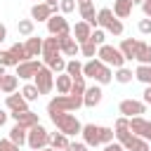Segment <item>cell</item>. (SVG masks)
<instances>
[{
  "label": "cell",
  "mask_w": 151,
  "mask_h": 151,
  "mask_svg": "<svg viewBox=\"0 0 151 151\" xmlns=\"http://www.w3.org/2000/svg\"><path fill=\"white\" fill-rule=\"evenodd\" d=\"M38 2H40V0H35V5H38Z\"/></svg>",
  "instance_id": "cell-56"
},
{
  "label": "cell",
  "mask_w": 151,
  "mask_h": 151,
  "mask_svg": "<svg viewBox=\"0 0 151 151\" xmlns=\"http://www.w3.org/2000/svg\"><path fill=\"white\" fill-rule=\"evenodd\" d=\"M120 52H123V57H125V61L130 59H134V54H137V40H132V38H125L123 42H120V47H118Z\"/></svg>",
  "instance_id": "cell-29"
},
{
  "label": "cell",
  "mask_w": 151,
  "mask_h": 151,
  "mask_svg": "<svg viewBox=\"0 0 151 151\" xmlns=\"http://www.w3.org/2000/svg\"><path fill=\"white\" fill-rule=\"evenodd\" d=\"M66 151H87V144H83V142H71Z\"/></svg>",
  "instance_id": "cell-45"
},
{
  "label": "cell",
  "mask_w": 151,
  "mask_h": 151,
  "mask_svg": "<svg viewBox=\"0 0 151 151\" xmlns=\"http://www.w3.org/2000/svg\"><path fill=\"white\" fill-rule=\"evenodd\" d=\"M12 118L19 125H24L26 130H31V127L38 125V113H33V111H17V113H12Z\"/></svg>",
  "instance_id": "cell-17"
},
{
  "label": "cell",
  "mask_w": 151,
  "mask_h": 151,
  "mask_svg": "<svg viewBox=\"0 0 151 151\" xmlns=\"http://www.w3.org/2000/svg\"><path fill=\"white\" fill-rule=\"evenodd\" d=\"M83 106V97H76V94H57L54 99H50L47 104V113H71L76 109Z\"/></svg>",
  "instance_id": "cell-1"
},
{
  "label": "cell",
  "mask_w": 151,
  "mask_h": 151,
  "mask_svg": "<svg viewBox=\"0 0 151 151\" xmlns=\"http://www.w3.org/2000/svg\"><path fill=\"white\" fill-rule=\"evenodd\" d=\"M71 94H76V97H83V94H85V76H80V78H73Z\"/></svg>",
  "instance_id": "cell-37"
},
{
  "label": "cell",
  "mask_w": 151,
  "mask_h": 151,
  "mask_svg": "<svg viewBox=\"0 0 151 151\" xmlns=\"http://www.w3.org/2000/svg\"><path fill=\"white\" fill-rule=\"evenodd\" d=\"M104 151H125V146L120 142H111V144H104Z\"/></svg>",
  "instance_id": "cell-46"
},
{
  "label": "cell",
  "mask_w": 151,
  "mask_h": 151,
  "mask_svg": "<svg viewBox=\"0 0 151 151\" xmlns=\"http://www.w3.org/2000/svg\"><path fill=\"white\" fill-rule=\"evenodd\" d=\"M123 146H125V151H149V142L142 139V137H137V134H132Z\"/></svg>",
  "instance_id": "cell-28"
},
{
  "label": "cell",
  "mask_w": 151,
  "mask_h": 151,
  "mask_svg": "<svg viewBox=\"0 0 151 151\" xmlns=\"http://www.w3.org/2000/svg\"><path fill=\"white\" fill-rule=\"evenodd\" d=\"M130 137H132V130H130V118H118V120H116V139H118L120 144H125Z\"/></svg>",
  "instance_id": "cell-18"
},
{
  "label": "cell",
  "mask_w": 151,
  "mask_h": 151,
  "mask_svg": "<svg viewBox=\"0 0 151 151\" xmlns=\"http://www.w3.org/2000/svg\"><path fill=\"white\" fill-rule=\"evenodd\" d=\"M59 9H61L64 14H71V12L76 9V0H59Z\"/></svg>",
  "instance_id": "cell-42"
},
{
  "label": "cell",
  "mask_w": 151,
  "mask_h": 151,
  "mask_svg": "<svg viewBox=\"0 0 151 151\" xmlns=\"http://www.w3.org/2000/svg\"><path fill=\"white\" fill-rule=\"evenodd\" d=\"M101 87L99 85H92V87H85V94H83V106H97L99 101H101Z\"/></svg>",
  "instance_id": "cell-16"
},
{
  "label": "cell",
  "mask_w": 151,
  "mask_h": 151,
  "mask_svg": "<svg viewBox=\"0 0 151 151\" xmlns=\"http://www.w3.org/2000/svg\"><path fill=\"white\" fill-rule=\"evenodd\" d=\"M0 151H19V146L9 139H0Z\"/></svg>",
  "instance_id": "cell-44"
},
{
  "label": "cell",
  "mask_w": 151,
  "mask_h": 151,
  "mask_svg": "<svg viewBox=\"0 0 151 151\" xmlns=\"http://www.w3.org/2000/svg\"><path fill=\"white\" fill-rule=\"evenodd\" d=\"M90 35H92V26H90V24L78 21V24L73 26V38H76V42H78V45L87 42V40H90Z\"/></svg>",
  "instance_id": "cell-19"
},
{
  "label": "cell",
  "mask_w": 151,
  "mask_h": 151,
  "mask_svg": "<svg viewBox=\"0 0 151 151\" xmlns=\"http://www.w3.org/2000/svg\"><path fill=\"white\" fill-rule=\"evenodd\" d=\"M90 40H92L97 47H101V45H106V42H104V40H106V33H104L101 28H94V31H92V35H90Z\"/></svg>",
  "instance_id": "cell-41"
},
{
  "label": "cell",
  "mask_w": 151,
  "mask_h": 151,
  "mask_svg": "<svg viewBox=\"0 0 151 151\" xmlns=\"http://www.w3.org/2000/svg\"><path fill=\"white\" fill-rule=\"evenodd\" d=\"M50 144V132L38 123L35 127H31V132H28V146L31 149H35V151H40V149H45Z\"/></svg>",
  "instance_id": "cell-5"
},
{
  "label": "cell",
  "mask_w": 151,
  "mask_h": 151,
  "mask_svg": "<svg viewBox=\"0 0 151 151\" xmlns=\"http://www.w3.org/2000/svg\"><path fill=\"white\" fill-rule=\"evenodd\" d=\"M139 31H142V33H151V19H149V17L139 21Z\"/></svg>",
  "instance_id": "cell-47"
},
{
  "label": "cell",
  "mask_w": 151,
  "mask_h": 151,
  "mask_svg": "<svg viewBox=\"0 0 151 151\" xmlns=\"http://www.w3.org/2000/svg\"><path fill=\"white\" fill-rule=\"evenodd\" d=\"M83 139H85V144L87 146H99L101 144V127L99 125H83Z\"/></svg>",
  "instance_id": "cell-12"
},
{
  "label": "cell",
  "mask_w": 151,
  "mask_h": 151,
  "mask_svg": "<svg viewBox=\"0 0 151 151\" xmlns=\"http://www.w3.org/2000/svg\"><path fill=\"white\" fill-rule=\"evenodd\" d=\"M0 66H17V61L12 59L9 50H7V52H0Z\"/></svg>",
  "instance_id": "cell-43"
},
{
  "label": "cell",
  "mask_w": 151,
  "mask_h": 151,
  "mask_svg": "<svg viewBox=\"0 0 151 151\" xmlns=\"http://www.w3.org/2000/svg\"><path fill=\"white\" fill-rule=\"evenodd\" d=\"M144 104H151V85H146L144 90Z\"/></svg>",
  "instance_id": "cell-49"
},
{
  "label": "cell",
  "mask_w": 151,
  "mask_h": 151,
  "mask_svg": "<svg viewBox=\"0 0 151 151\" xmlns=\"http://www.w3.org/2000/svg\"><path fill=\"white\" fill-rule=\"evenodd\" d=\"M59 54H61V47H59L57 35H52V38H47V40H42V64H45V61H50L52 57H59Z\"/></svg>",
  "instance_id": "cell-13"
},
{
  "label": "cell",
  "mask_w": 151,
  "mask_h": 151,
  "mask_svg": "<svg viewBox=\"0 0 151 151\" xmlns=\"http://www.w3.org/2000/svg\"><path fill=\"white\" fill-rule=\"evenodd\" d=\"M17 85H19V78H17V73L14 76H5L2 78V83H0V92H5V94H14V90H17Z\"/></svg>",
  "instance_id": "cell-30"
},
{
  "label": "cell",
  "mask_w": 151,
  "mask_h": 151,
  "mask_svg": "<svg viewBox=\"0 0 151 151\" xmlns=\"http://www.w3.org/2000/svg\"><path fill=\"white\" fill-rule=\"evenodd\" d=\"M5 35H7V28H5V26H2V24H0V42H2V40H5Z\"/></svg>",
  "instance_id": "cell-51"
},
{
  "label": "cell",
  "mask_w": 151,
  "mask_h": 151,
  "mask_svg": "<svg viewBox=\"0 0 151 151\" xmlns=\"http://www.w3.org/2000/svg\"><path fill=\"white\" fill-rule=\"evenodd\" d=\"M66 73H68L71 78H80V76H83V64H80L78 59L66 61Z\"/></svg>",
  "instance_id": "cell-34"
},
{
  "label": "cell",
  "mask_w": 151,
  "mask_h": 151,
  "mask_svg": "<svg viewBox=\"0 0 151 151\" xmlns=\"http://www.w3.org/2000/svg\"><path fill=\"white\" fill-rule=\"evenodd\" d=\"M9 142H14L17 146H21V144H28V132H26V127L24 125H14L12 130H9V137H7Z\"/></svg>",
  "instance_id": "cell-22"
},
{
  "label": "cell",
  "mask_w": 151,
  "mask_h": 151,
  "mask_svg": "<svg viewBox=\"0 0 151 151\" xmlns=\"http://www.w3.org/2000/svg\"><path fill=\"white\" fill-rule=\"evenodd\" d=\"M40 151H57V149H52V146H45V149H40Z\"/></svg>",
  "instance_id": "cell-54"
},
{
  "label": "cell",
  "mask_w": 151,
  "mask_h": 151,
  "mask_svg": "<svg viewBox=\"0 0 151 151\" xmlns=\"http://www.w3.org/2000/svg\"><path fill=\"white\" fill-rule=\"evenodd\" d=\"M54 12H57V9H54V7H50L47 2H38V5H33V7H31V17H33V21H47Z\"/></svg>",
  "instance_id": "cell-15"
},
{
  "label": "cell",
  "mask_w": 151,
  "mask_h": 151,
  "mask_svg": "<svg viewBox=\"0 0 151 151\" xmlns=\"http://www.w3.org/2000/svg\"><path fill=\"white\" fill-rule=\"evenodd\" d=\"M134 78L142 80L144 85H151V64H139L134 68Z\"/></svg>",
  "instance_id": "cell-32"
},
{
  "label": "cell",
  "mask_w": 151,
  "mask_h": 151,
  "mask_svg": "<svg viewBox=\"0 0 151 151\" xmlns=\"http://www.w3.org/2000/svg\"><path fill=\"white\" fill-rule=\"evenodd\" d=\"M78 7H80V17H83L85 24L99 26V24H97V12H94V7H92V0H78Z\"/></svg>",
  "instance_id": "cell-14"
},
{
  "label": "cell",
  "mask_w": 151,
  "mask_h": 151,
  "mask_svg": "<svg viewBox=\"0 0 151 151\" xmlns=\"http://www.w3.org/2000/svg\"><path fill=\"white\" fill-rule=\"evenodd\" d=\"M21 97H24L26 101H33V99H38V97H40V92H38V87H35V85H24Z\"/></svg>",
  "instance_id": "cell-38"
},
{
  "label": "cell",
  "mask_w": 151,
  "mask_h": 151,
  "mask_svg": "<svg viewBox=\"0 0 151 151\" xmlns=\"http://www.w3.org/2000/svg\"><path fill=\"white\" fill-rule=\"evenodd\" d=\"M130 12H132V0H116L113 2L116 19H125V17H130Z\"/></svg>",
  "instance_id": "cell-27"
},
{
  "label": "cell",
  "mask_w": 151,
  "mask_h": 151,
  "mask_svg": "<svg viewBox=\"0 0 151 151\" xmlns=\"http://www.w3.org/2000/svg\"><path fill=\"white\" fill-rule=\"evenodd\" d=\"M130 130H132V134H137L142 139H151V120H144L142 116L130 118Z\"/></svg>",
  "instance_id": "cell-10"
},
{
  "label": "cell",
  "mask_w": 151,
  "mask_h": 151,
  "mask_svg": "<svg viewBox=\"0 0 151 151\" xmlns=\"http://www.w3.org/2000/svg\"><path fill=\"white\" fill-rule=\"evenodd\" d=\"M33 85L38 87L40 94H50L52 87H54V73H52L47 66H42V68L35 73V83H33Z\"/></svg>",
  "instance_id": "cell-6"
},
{
  "label": "cell",
  "mask_w": 151,
  "mask_h": 151,
  "mask_svg": "<svg viewBox=\"0 0 151 151\" xmlns=\"http://www.w3.org/2000/svg\"><path fill=\"white\" fill-rule=\"evenodd\" d=\"M42 66H45L42 61H38V59H28V61H24V64L17 66V78H35V73H38Z\"/></svg>",
  "instance_id": "cell-11"
},
{
  "label": "cell",
  "mask_w": 151,
  "mask_h": 151,
  "mask_svg": "<svg viewBox=\"0 0 151 151\" xmlns=\"http://www.w3.org/2000/svg\"><path fill=\"white\" fill-rule=\"evenodd\" d=\"M50 118H52V123L59 127V132H64L66 137L83 132V125H80V120H78L73 113H52Z\"/></svg>",
  "instance_id": "cell-2"
},
{
  "label": "cell",
  "mask_w": 151,
  "mask_h": 151,
  "mask_svg": "<svg viewBox=\"0 0 151 151\" xmlns=\"http://www.w3.org/2000/svg\"><path fill=\"white\" fill-rule=\"evenodd\" d=\"M45 2H47L50 7H54V9H57V2H59V0H45Z\"/></svg>",
  "instance_id": "cell-52"
},
{
  "label": "cell",
  "mask_w": 151,
  "mask_h": 151,
  "mask_svg": "<svg viewBox=\"0 0 151 151\" xmlns=\"http://www.w3.org/2000/svg\"><path fill=\"white\" fill-rule=\"evenodd\" d=\"M142 9H144V14L151 19V0H144V2H142Z\"/></svg>",
  "instance_id": "cell-48"
},
{
  "label": "cell",
  "mask_w": 151,
  "mask_h": 151,
  "mask_svg": "<svg viewBox=\"0 0 151 151\" xmlns=\"http://www.w3.org/2000/svg\"><path fill=\"white\" fill-rule=\"evenodd\" d=\"M132 76H134V73H132V68H125V66H123V68H118V73H116V80L125 85V83H130V80H132Z\"/></svg>",
  "instance_id": "cell-40"
},
{
  "label": "cell",
  "mask_w": 151,
  "mask_h": 151,
  "mask_svg": "<svg viewBox=\"0 0 151 151\" xmlns=\"http://www.w3.org/2000/svg\"><path fill=\"white\" fill-rule=\"evenodd\" d=\"M97 57H99V61H101V64H106V66L123 68V64H125L123 52H120L118 47H113V45H101V47H99V52H97Z\"/></svg>",
  "instance_id": "cell-3"
},
{
  "label": "cell",
  "mask_w": 151,
  "mask_h": 151,
  "mask_svg": "<svg viewBox=\"0 0 151 151\" xmlns=\"http://www.w3.org/2000/svg\"><path fill=\"white\" fill-rule=\"evenodd\" d=\"M68 144H71V142H68V137H66L64 132H52V134H50V146H52V149H57V151H66Z\"/></svg>",
  "instance_id": "cell-26"
},
{
  "label": "cell",
  "mask_w": 151,
  "mask_h": 151,
  "mask_svg": "<svg viewBox=\"0 0 151 151\" xmlns=\"http://www.w3.org/2000/svg\"><path fill=\"white\" fill-rule=\"evenodd\" d=\"M9 54H12V59L17 61V66L24 64V61H28V57H26V47H24L21 42H14V45L9 47Z\"/></svg>",
  "instance_id": "cell-31"
},
{
  "label": "cell",
  "mask_w": 151,
  "mask_h": 151,
  "mask_svg": "<svg viewBox=\"0 0 151 151\" xmlns=\"http://www.w3.org/2000/svg\"><path fill=\"white\" fill-rule=\"evenodd\" d=\"M118 111L125 116V118H137L142 113H146V104L144 101H137V99H123L118 104Z\"/></svg>",
  "instance_id": "cell-7"
},
{
  "label": "cell",
  "mask_w": 151,
  "mask_h": 151,
  "mask_svg": "<svg viewBox=\"0 0 151 151\" xmlns=\"http://www.w3.org/2000/svg\"><path fill=\"white\" fill-rule=\"evenodd\" d=\"M45 66L52 71V73H59V71H66V61L61 59V54L59 57H52L50 61H45Z\"/></svg>",
  "instance_id": "cell-33"
},
{
  "label": "cell",
  "mask_w": 151,
  "mask_h": 151,
  "mask_svg": "<svg viewBox=\"0 0 151 151\" xmlns=\"http://www.w3.org/2000/svg\"><path fill=\"white\" fill-rule=\"evenodd\" d=\"M19 33L21 35H26V38H31L33 35V28H35V24H33V19H19Z\"/></svg>",
  "instance_id": "cell-35"
},
{
  "label": "cell",
  "mask_w": 151,
  "mask_h": 151,
  "mask_svg": "<svg viewBox=\"0 0 151 151\" xmlns=\"http://www.w3.org/2000/svg\"><path fill=\"white\" fill-rule=\"evenodd\" d=\"M7 73H5V66H0V83H2V78H5Z\"/></svg>",
  "instance_id": "cell-53"
},
{
  "label": "cell",
  "mask_w": 151,
  "mask_h": 151,
  "mask_svg": "<svg viewBox=\"0 0 151 151\" xmlns=\"http://www.w3.org/2000/svg\"><path fill=\"white\" fill-rule=\"evenodd\" d=\"M97 52H99V47H97L92 40H87V42H83V45H80V54H83V57L94 59V57H97Z\"/></svg>",
  "instance_id": "cell-36"
},
{
  "label": "cell",
  "mask_w": 151,
  "mask_h": 151,
  "mask_svg": "<svg viewBox=\"0 0 151 151\" xmlns=\"http://www.w3.org/2000/svg\"><path fill=\"white\" fill-rule=\"evenodd\" d=\"M97 24H99L101 28L111 31L113 35H120V33H123V24H120V19H116L113 9H109V7H104V9L97 12Z\"/></svg>",
  "instance_id": "cell-4"
},
{
  "label": "cell",
  "mask_w": 151,
  "mask_h": 151,
  "mask_svg": "<svg viewBox=\"0 0 151 151\" xmlns=\"http://www.w3.org/2000/svg\"><path fill=\"white\" fill-rule=\"evenodd\" d=\"M5 106H7L12 113H17V111H28V101H26L21 94H7Z\"/></svg>",
  "instance_id": "cell-20"
},
{
  "label": "cell",
  "mask_w": 151,
  "mask_h": 151,
  "mask_svg": "<svg viewBox=\"0 0 151 151\" xmlns=\"http://www.w3.org/2000/svg\"><path fill=\"white\" fill-rule=\"evenodd\" d=\"M54 83H57V92H59V94H71L73 78H71L68 73H61V76H57V78H54Z\"/></svg>",
  "instance_id": "cell-25"
},
{
  "label": "cell",
  "mask_w": 151,
  "mask_h": 151,
  "mask_svg": "<svg viewBox=\"0 0 151 151\" xmlns=\"http://www.w3.org/2000/svg\"><path fill=\"white\" fill-rule=\"evenodd\" d=\"M47 31H50V35H61V33H71V26L61 14H52L47 19Z\"/></svg>",
  "instance_id": "cell-8"
},
{
  "label": "cell",
  "mask_w": 151,
  "mask_h": 151,
  "mask_svg": "<svg viewBox=\"0 0 151 151\" xmlns=\"http://www.w3.org/2000/svg\"><path fill=\"white\" fill-rule=\"evenodd\" d=\"M104 68V64L99 61V59H90V61H85L83 64V76L85 78H94L97 80V76H99V71Z\"/></svg>",
  "instance_id": "cell-23"
},
{
  "label": "cell",
  "mask_w": 151,
  "mask_h": 151,
  "mask_svg": "<svg viewBox=\"0 0 151 151\" xmlns=\"http://www.w3.org/2000/svg\"><path fill=\"white\" fill-rule=\"evenodd\" d=\"M57 40H59L61 54H66V57H76V54L80 52V45L76 42V38H73L71 33H61V35H57Z\"/></svg>",
  "instance_id": "cell-9"
},
{
  "label": "cell",
  "mask_w": 151,
  "mask_h": 151,
  "mask_svg": "<svg viewBox=\"0 0 151 151\" xmlns=\"http://www.w3.org/2000/svg\"><path fill=\"white\" fill-rule=\"evenodd\" d=\"M137 2H139V5H142V2H144V0H132V5H137Z\"/></svg>",
  "instance_id": "cell-55"
},
{
  "label": "cell",
  "mask_w": 151,
  "mask_h": 151,
  "mask_svg": "<svg viewBox=\"0 0 151 151\" xmlns=\"http://www.w3.org/2000/svg\"><path fill=\"white\" fill-rule=\"evenodd\" d=\"M24 47H26V57H28V59H33V57L42 54V40H40V38H35V35L26 38Z\"/></svg>",
  "instance_id": "cell-21"
},
{
  "label": "cell",
  "mask_w": 151,
  "mask_h": 151,
  "mask_svg": "<svg viewBox=\"0 0 151 151\" xmlns=\"http://www.w3.org/2000/svg\"><path fill=\"white\" fill-rule=\"evenodd\" d=\"M111 80H113V73H111V68L104 64V68H101L99 76H97V83H99V85H106V83H111Z\"/></svg>",
  "instance_id": "cell-39"
},
{
  "label": "cell",
  "mask_w": 151,
  "mask_h": 151,
  "mask_svg": "<svg viewBox=\"0 0 151 151\" xmlns=\"http://www.w3.org/2000/svg\"><path fill=\"white\" fill-rule=\"evenodd\" d=\"M5 120H7V113H5V111H2V109H0V127H2V125H5Z\"/></svg>",
  "instance_id": "cell-50"
},
{
  "label": "cell",
  "mask_w": 151,
  "mask_h": 151,
  "mask_svg": "<svg viewBox=\"0 0 151 151\" xmlns=\"http://www.w3.org/2000/svg\"><path fill=\"white\" fill-rule=\"evenodd\" d=\"M134 59L139 64H151V45L144 42V40H137V54H134Z\"/></svg>",
  "instance_id": "cell-24"
}]
</instances>
